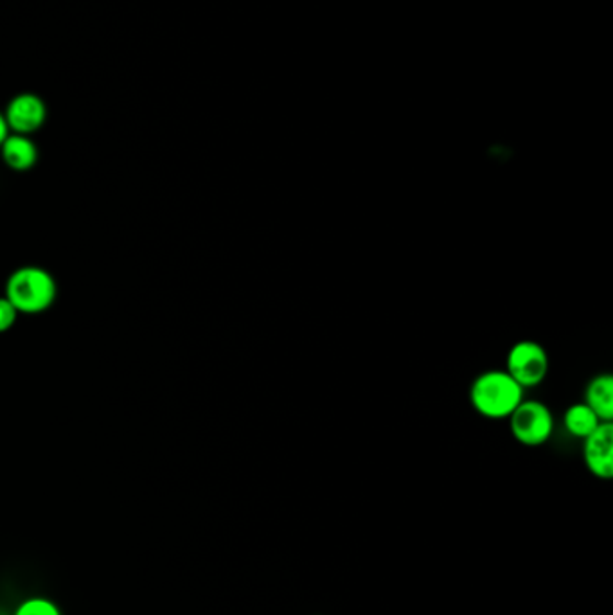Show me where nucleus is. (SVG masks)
Segmentation results:
<instances>
[{
	"instance_id": "4",
	"label": "nucleus",
	"mask_w": 613,
	"mask_h": 615,
	"mask_svg": "<svg viewBox=\"0 0 613 615\" xmlns=\"http://www.w3.org/2000/svg\"><path fill=\"white\" fill-rule=\"evenodd\" d=\"M548 353L543 344L533 338L518 340L506 355V371L523 388L539 387L548 374Z\"/></svg>"
},
{
	"instance_id": "5",
	"label": "nucleus",
	"mask_w": 613,
	"mask_h": 615,
	"mask_svg": "<svg viewBox=\"0 0 613 615\" xmlns=\"http://www.w3.org/2000/svg\"><path fill=\"white\" fill-rule=\"evenodd\" d=\"M585 466L595 479L613 477V423L603 421L592 434L583 439Z\"/></svg>"
},
{
	"instance_id": "7",
	"label": "nucleus",
	"mask_w": 613,
	"mask_h": 615,
	"mask_svg": "<svg viewBox=\"0 0 613 615\" xmlns=\"http://www.w3.org/2000/svg\"><path fill=\"white\" fill-rule=\"evenodd\" d=\"M0 153L4 159L5 166L13 170V172H30L31 167H35L38 161V150H36L35 142L31 141L30 137L21 136V134H10L5 137Z\"/></svg>"
},
{
	"instance_id": "12",
	"label": "nucleus",
	"mask_w": 613,
	"mask_h": 615,
	"mask_svg": "<svg viewBox=\"0 0 613 615\" xmlns=\"http://www.w3.org/2000/svg\"><path fill=\"white\" fill-rule=\"evenodd\" d=\"M8 136H10V128L5 125L4 116L0 114V147H2V142H4V139Z\"/></svg>"
},
{
	"instance_id": "2",
	"label": "nucleus",
	"mask_w": 613,
	"mask_h": 615,
	"mask_svg": "<svg viewBox=\"0 0 613 615\" xmlns=\"http://www.w3.org/2000/svg\"><path fill=\"white\" fill-rule=\"evenodd\" d=\"M58 298L56 279L46 268L25 265L16 268L5 282V299L24 315H38L49 310Z\"/></svg>"
},
{
	"instance_id": "3",
	"label": "nucleus",
	"mask_w": 613,
	"mask_h": 615,
	"mask_svg": "<svg viewBox=\"0 0 613 615\" xmlns=\"http://www.w3.org/2000/svg\"><path fill=\"white\" fill-rule=\"evenodd\" d=\"M508 421L514 441L529 449L547 443L554 432L553 410L540 399L523 398Z\"/></svg>"
},
{
	"instance_id": "11",
	"label": "nucleus",
	"mask_w": 613,
	"mask_h": 615,
	"mask_svg": "<svg viewBox=\"0 0 613 615\" xmlns=\"http://www.w3.org/2000/svg\"><path fill=\"white\" fill-rule=\"evenodd\" d=\"M19 315L21 313L16 312L15 306L8 299L0 298V334L10 332L15 326Z\"/></svg>"
},
{
	"instance_id": "9",
	"label": "nucleus",
	"mask_w": 613,
	"mask_h": 615,
	"mask_svg": "<svg viewBox=\"0 0 613 615\" xmlns=\"http://www.w3.org/2000/svg\"><path fill=\"white\" fill-rule=\"evenodd\" d=\"M562 423L572 438L585 439L592 434L593 430L598 429L603 421L595 416L589 405L578 402V404L568 405Z\"/></svg>"
},
{
	"instance_id": "1",
	"label": "nucleus",
	"mask_w": 613,
	"mask_h": 615,
	"mask_svg": "<svg viewBox=\"0 0 613 615\" xmlns=\"http://www.w3.org/2000/svg\"><path fill=\"white\" fill-rule=\"evenodd\" d=\"M523 391L506 369H488L473 379L467 398L478 416L508 419L522 404Z\"/></svg>"
},
{
	"instance_id": "10",
	"label": "nucleus",
	"mask_w": 613,
	"mask_h": 615,
	"mask_svg": "<svg viewBox=\"0 0 613 615\" xmlns=\"http://www.w3.org/2000/svg\"><path fill=\"white\" fill-rule=\"evenodd\" d=\"M13 615H63L61 614L60 606L56 605L55 601L47 600V597H27L22 601L21 605L16 606Z\"/></svg>"
},
{
	"instance_id": "6",
	"label": "nucleus",
	"mask_w": 613,
	"mask_h": 615,
	"mask_svg": "<svg viewBox=\"0 0 613 615\" xmlns=\"http://www.w3.org/2000/svg\"><path fill=\"white\" fill-rule=\"evenodd\" d=\"M46 105L35 94H21L13 97L5 108V125L13 134L30 136L46 123Z\"/></svg>"
},
{
	"instance_id": "8",
	"label": "nucleus",
	"mask_w": 613,
	"mask_h": 615,
	"mask_svg": "<svg viewBox=\"0 0 613 615\" xmlns=\"http://www.w3.org/2000/svg\"><path fill=\"white\" fill-rule=\"evenodd\" d=\"M583 404L589 405L601 421L613 419V376L610 373H599L589 380L585 387Z\"/></svg>"
}]
</instances>
